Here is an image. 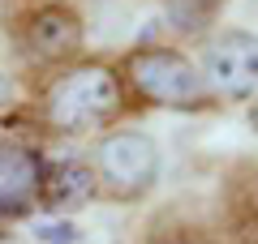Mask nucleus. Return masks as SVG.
Wrapping results in <instances>:
<instances>
[{
	"mask_svg": "<svg viewBox=\"0 0 258 244\" xmlns=\"http://www.w3.org/2000/svg\"><path fill=\"white\" fill-rule=\"evenodd\" d=\"M159 146L142 129H108L91 150L95 184L103 201H142L159 184Z\"/></svg>",
	"mask_w": 258,
	"mask_h": 244,
	"instance_id": "nucleus-3",
	"label": "nucleus"
},
{
	"mask_svg": "<svg viewBox=\"0 0 258 244\" xmlns=\"http://www.w3.org/2000/svg\"><path fill=\"white\" fill-rule=\"evenodd\" d=\"M220 227L232 244H258V163L237 159L220 189Z\"/></svg>",
	"mask_w": 258,
	"mask_h": 244,
	"instance_id": "nucleus-8",
	"label": "nucleus"
},
{
	"mask_svg": "<svg viewBox=\"0 0 258 244\" xmlns=\"http://www.w3.org/2000/svg\"><path fill=\"white\" fill-rule=\"evenodd\" d=\"M13 107H18V81L0 69V116H5V111H13Z\"/></svg>",
	"mask_w": 258,
	"mask_h": 244,
	"instance_id": "nucleus-12",
	"label": "nucleus"
},
{
	"mask_svg": "<svg viewBox=\"0 0 258 244\" xmlns=\"http://www.w3.org/2000/svg\"><path fill=\"white\" fill-rule=\"evenodd\" d=\"M43 154L26 142L0 137V223L30 218L39 210V189H43Z\"/></svg>",
	"mask_w": 258,
	"mask_h": 244,
	"instance_id": "nucleus-6",
	"label": "nucleus"
},
{
	"mask_svg": "<svg viewBox=\"0 0 258 244\" xmlns=\"http://www.w3.org/2000/svg\"><path fill=\"white\" fill-rule=\"evenodd\" d=\"M245 125H249V129H254V133H258V99L249 103V111H245Z\"/></svg>",
	"mask_w": 258,
	"mask_h": 244,
	"instance_id": "nucleus-13",
	"label": "nucleus"
},
{
	"mask_svg": "<svg viewBox=\"0 0 258 244\" xmlns=\"http://www.w3.org/2000/svg\"><path fill=\"white\" fill-rule=\"evenodd\" d=\"M18 39H22V47H26L30 60L64 69V64L78 60V52H82V43H86V22H82V13H78L69 0H43V5H35V9L22 13Z\"/></svg>",
	"mask_w": 258,
	"mask_h": 244,
	"instance_id": "nucleus-5",
	"label": "nucleus"
},
{
	"mask_svg": "<svg viewBox=\"0 0 258 244\" xmlns=\"http://www.w3.org/2000/svg\"><path fill=\"white\" fill-rule=\"evenodd\" d=\"M120 86L134 107H164V111H211L220 107L207 90L203 69L194 56L172 43H134L116 60Z\"/></svg>",
	"mask_w": 258,
	"mask_h": 244,
	"instance_id": "nucleus-2",
	"label": "nucleus"
},
{
	"mask_svg": "<svg viewBox=\"0 0 258 244\" xmlns=\"http://www.w3.org/2000/svg\"><path fill=\"white\" fill-rule=\"evenodd\" d=\"M207 90L215 103H254L258 99V35L245 26H224L203 43L198 56Z\"/></svg>",
	"mask_w": 258,
	"mask_h": 244,
	"instance_id": "nucleus-4",
	"label": "nucleus"
},
{
	"mask_svg": "<svg viewBox=\"0 0 258 244\" xmlns=\"http://www.w3.org/2000/svg\"><path fill=\"white\" fill-rule=\"evenodd\" d=\"M30 231H35V240H43V244H78L82 240V231H78L69 218H52V223L43 218V223H35Z\"/></svg>",
	"mask_w": 258,
	"mask_h": 244,
	"instance_id": "nucleus-11",
	"label": "nucleus"
},
{
	"mask_svg": "<svg viewBox=\"0 0 258 244\" xmlns=\"http://www.w3.org/2000/svg\"><path fill=\"white\" fill-rule=\"evenodd\" d=\"M138 244H232L220 223H207L203 214L181 206H164L142 223Z\"/></svg>",
	"mask_w": 258,
	"mask_h": 244,
	"instance_id": "nucleus-9",
	"label": "nucleus"
},
{
	"mask_svg": "<svg viewBox=\"0 0 258 244\" xmlns=\"http://www.w3.org/2000/svg\"><path fill=\"white\" fill-rule=\"evenodd\" d=\"M134 107L120 86V73L112 60L86 56L56 69L43 81L35 99V116L47 133L56 137H86V133H108L116 120Z\"/></svg>",
	"mask_w": 258,
	"mask_h": 244,
	"instance_id": "nucleus-1",
	"label": "nucleus"
},
{
	"mask_svg": "<svg viewBox=\"0 0 258 244\" xmlns=\"http://www.w3.org/2000/svg\"><path fill=\"white\" fill-rule=\"evenodd\" d=\"M86 201H99L95 167L82 154H60L43 163V189H39V210L52 218H69Z\"/></svg>",
	"mask_w": 258,
	"mask_h": 244,
	"instance_id": "nucleus-7",
	"label": "nucleus"
},
{
	"mask_svg": "<svg viewBox=\"0 0 258 244\" xmlns=\"http://www.w3.org/2000/svg\"><path fill=\"white\" fill-rule=\"evenodd\" d=\"M164 5V22L185 39H198V35H211L220 13L228 9L232 0H159Z\"/></svg>",
	"mask_w": 258,
	"mask_h": 244,
	"instance_id": "nucleus-10",
	"label": "nucleus"
}]
</instances>
